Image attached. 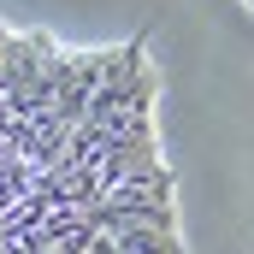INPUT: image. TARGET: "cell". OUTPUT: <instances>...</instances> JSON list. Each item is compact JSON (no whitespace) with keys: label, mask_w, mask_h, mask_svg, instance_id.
<instances>
[{"label":"cell","mask_w":254,"mask_h":254,"mask_svg":"<svg viewBox=\"0 0 254 254\" xmlns=\"http://www.w3.org/2000/svg\"><path fill=\"white\" fill-rule=\"evenodd\" d=\"M119 254H184L178 237H166V231H130V237H113Z\"/></svg>","instance_id":"1"}]
</instances>
